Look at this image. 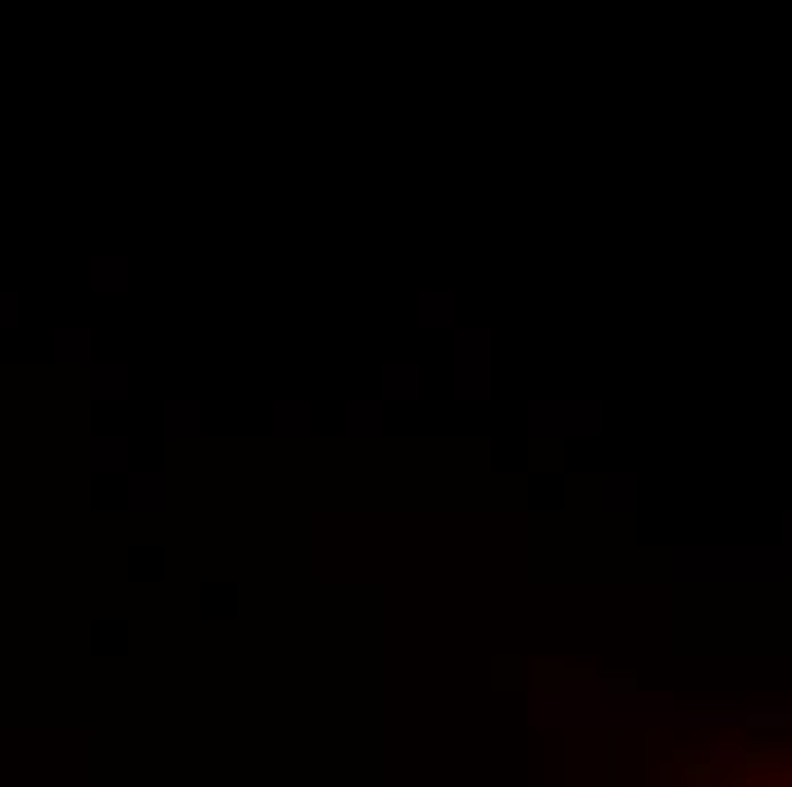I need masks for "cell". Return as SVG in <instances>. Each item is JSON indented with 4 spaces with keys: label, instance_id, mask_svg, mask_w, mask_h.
Returning a JSON list of instances; mask_svg holds the SVG:
<instances>
[{
    "label": "cell",
    "instance_id": "6da1fadb",
    "mask_svg": "<svg viewBox=\"0 0 792 787\" xmlns=\"http://www.w3.org/2000/svg\"><path fill=\"white\" fill-rule=\"evenodd\" d=\"M783 787H792V778H783Z\"/></svg>",
    "mask_w": 792,
    "mask_h": 787
}]
</instances>
